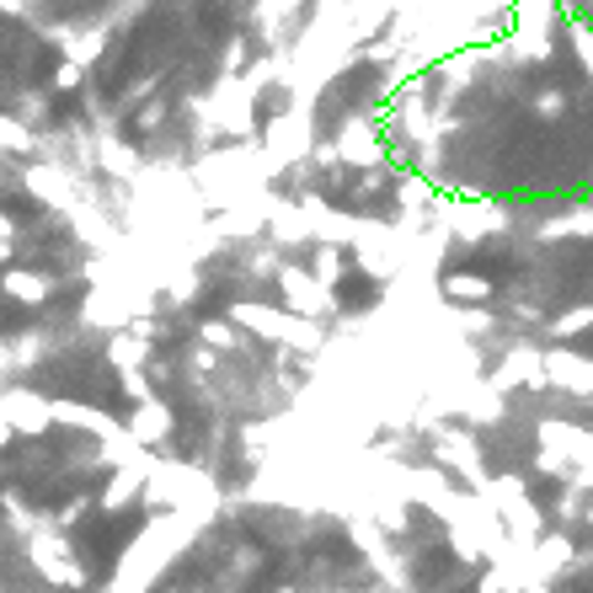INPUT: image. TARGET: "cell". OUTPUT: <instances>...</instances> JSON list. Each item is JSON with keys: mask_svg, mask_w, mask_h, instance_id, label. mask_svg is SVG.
Returning a JSON list of instances; mask_svg holds the SVG:
<instances>
[{"mask_svg": "<svg viewBox=\"0 0 593 593\" xmlns=\"http://www.w3.org/2000/svg\"><path fill=\"white\" fill-rule=\"evenodd\" d=\"M593 327V305H572V310H556L551 316V337H577V331Z\"/></svg>", "mask_w": 593, "mask_h": 593, "instance_id": "obj_25", "label": "cell"}, {"mask_svg": "<svg viewBox=\"0 0 593 593\" xmlns=\"http://www.w3.org/2000/svg\"><path fill=\"white\" fill-rule=\"evenodd\" d=\"M348 534H354V545L369 556V566L386 577V583H401V566H396V556H390V540L386 530L369 519V513H348Z\"/></svg>", "mask_w": 593, "mask_h": 593, "instance_id": "obj_11", "label": "cell"}, {"mask_svg": "<svg viewBox=\"0 0 593 593\" xmlns=\"http://www.w3.org/2000/svg\"><path fill=\"white\" fill-rule=\"evenodd\" d=\"M428 439H433V466L454 471L466 487H471V492H481V487H487V460H481V449H476L471 433H460V428L439 422Z\"/></svg>", "mask_w": 593, "mask_h": 593, "instance_id": "obj_4", "label": "cell"}, {"mask_svg": "<svg viewBox=\"0 0 593 593\" xmlns=\"http://www.w3.org/2000/svg\"><path fill=\"white\" fill-rule=\"evenodd\" d=\"M252 102H257V91L246 86V81H236V75H225V81H219V91L208 96V113L219 119V129H225V134L252 140Z\"/></svg>", "mask_w": 593, "mask_h": 593, "instance_id": "obj_7", "label": "cell"}, {"mask_svg": "<svg viewBox=\"0 0 593 593\" xmlns=\"http://www.w3.org/2000/svg\"><path fill=\"white\" fill-rule=\"evenodd\" d=\"M241 64H246V38H236V43H231V64H225V70H231V75H236Z\"/></svg>", "mask_w": 593, "mask_h": 593, "instance_id": "obj_34", "label": "cell"}, {"mask_svg": "<svg viewBox=\"0 0 593 593\" xmlns=\"http://www.w3.org/2000/svg\"><path fill=\"white\" fill-rule=\"evenodd\" d=\"M0 17H28V6L22 0H0Z\"/></svg>", "mask_w": 593, "mask_h": 593, "instance_id": "obj_37", "label": "cell"}, {"mask_svg": "<svg viewBox=\"0 0 593 593\" xmlns=\"http://www.w3.org/2000/svg\"><path fill=\"white\" fill-rule=\"evenodd\" d=\"M545 241H562V236H593V214H577V219H551L545 231H540Z\"/></svg>", "mask_w": 593, "mask_h": 593, "instance_id": "obj_29", "label": "cell"}, {"mask_svg": "<svg viewBox=\"0 0 593 593\" xmlns=\"http://www.w3.org/2000/svg\"><path fill=\"white\" fill-rule=\"evenodd\" d=\"M476 498H487V503H492V513L503 519L508 545H513L519 556L540 540V508L530 503V492H524V481H519V476H487V487H481Z\"/></svg>", "mask_w": 593, "mask_h": 593, "instance_id": "obj_2", "label": "cell"}, {"mask_svg": "<svg viewBox=\"0 0 593 593\" xmlns=\"http://www.w3.org/2000/svg\"><path fill=\"white\" fill-rule=\"evenodd\" d=\"M0 503H6V513H11V530H17V534H22V540H28V534H32V524H38V513H32V508L22 503L17 492H0Z\"/></svg>", "mask_w": 593, "mask_h": 593, "instance_id": "obj_28", "label": "cell"}, {"mask_svg": "<svg viewBox=\"0 0 593 593\" xmlns=\"http://www.w3.org/2000/svg\"><path fill=\"white\" fill-rule=\"evenodd\" d=\"M155 81H161V75H145V81H134V86H129V102H140V96H150V91H155Z\"/></svg>", "mask_w": 593, "mask_h": 593, "instance_id": "obj_35", "label": "cell"}, {"mask_svg": "<svg viewBox=\"0 0 593 593\" xmlns=\"http://www.w3.org/2000/svg\"><path fill=\"white\" fill-rule=\"evenodd\" d=\"M172 593H177V589H172Z\"/></svg>", "mask_w": 593, "mask_h": 593, "instance_id": "obj_42", "label": "cell"}, {"mask_svg": "<svg viewBox=\"0 0 593 593\" xmlns=\"http://www.w3.org/2000/svg\"><path fill=\"white\" fill-rule=\"evenodd\" d=\"M444 299H460V305H471V299H492V278H481V273H449Z\"/></svg>", "mask_w": 593, "mask_h": 593, "instance_id": "obj_21", "label": "cell"}, {"mask_svg": "<svg viewBox=\"0 0 593 593\" xmlns=\"http://www.w3.org/2000/svg\"><path fill=\"white\" fill-rule=\"evenodd\" d=\"M342 246H331V241H316V252H310V273H316V278H321V284H337V278H342Z\"/></svg>", "mask_w": 593, "mask_h": 593, "instance_id": "obj_23", "label": "cell"}, {"mask_svg": "<svg viewBox=\"0 0 593 593\" xmlns=\"http://www.w3.org/2000/svg\"><path fill=\"white\" fill-rule=\"evenodd\" d=\"M49 412H54V422H70V428H81V433H91V439H119L123 422L108 412H96V407H81V401H49Z\"/></svg>", "mask_w": 593, "mask_h": 593, "instance_id": "obj_16", "label": "cell"}, {"mask_svg": "<svg viewBox=\"0 0 593 593\" xmlns=\"http://www.w3.org/2000/svg\"><path fill=\"white\" fill-rule=\"evenodd\" d=\"M28 556H32V572L49 577L54 589H86V566L75 562V551H70L60 524H32Z\"/></svg>", "mask_w": 593, "mask_h": 593, "instance_id": "obj_3", "label": "cell"}, {"mask_svg": "<svg viewBox=\"0 0 593 593\" xmlns=\"http://www.w3.org/2000/svg\"><path fill=\"white\" fill-rule=\"evenodd\" d=\"M49 278H38V273H28V267H6L0 273V295L17 299V305H49Z\"/></svg>", "mask_w": 593, "mask_h": 593, "instance_id": "obj_18", "label": "cell"}, {"mask_svg": "<svg viewBox=\"0 0 593 593\" xmlns=\"http://www.w3.org/2000/svg\"><path fill=\"white\" fill-rule=\"evenodd\" d=\"M444 231L454 241H481V236H492V231H503V208L498 204H449Z\"/></svg>", "mask_w": 593, "mask_h": 593, "instance_id": "obj_12", "label": "cell"}, {"mask_svg": "<svg viewBox=\"0 0 593 593\" xmlns=\"http://www.w3.org/2000/svg\"><path fill=\"white\" fill-rule=\"evenodd\" d=\"M198 337H204L214 354H236V348H246V342L236 337V327H231V321H204V327H198Z\"/></svg>", "mask_w": 593, "mask_h": 593, "instance_id": "obj_27", "label": "cell"}, {"mask_svg": "<svg viewBox=\"0 0 593 593\" xmlns=\"http://www.w3.org/2000/svg\"><path fill=\"white\" fill-rule=\"evenodd\" d=\"M22 187H28L38 204H49V208H75V193H81V177H70L64 166H43V161H32L28 172H22Z\"/></svg>", "mask_w": 593, "mask_h": 593, "instance_id": "obj_9", "label": "cell"}, {"mask_svg": "<svg viewBox=\"0 0 593 593\" xmlns=\"http://www.w3.org/2000/svg\"><path fill=\"white\" fill-rule=\"evenodd\" d=\"M524 380V386H534V390H545V369H540V348H513V354L503 358V369L492 375V386L498 390H513Z\"/></svg>", "mask_w": 593, "mask_h": 593, "instance_id": "obj_17", "label": "cell"}, {"mask_svg": "<svg viewBox=\"0 0 593 593\" xmlns=\"http://www.w3.org/2000/svg\"><path fill=\"white\" fill-rule=\"evenodd\" d=\"M119 375V390L129 396V401H150L155 390H150V380H145V369H113Z\"/></svg>", "mask_w": 593, "mask_h": 593, "instance_id": "obj_30", "label": "cell"}, {"mask_svg": "<svg viewBox=\"0 0 593 593\" xmlns=\"http://www.w3.org/2000/svg\"><path fill=\"white\" fill-rule=\"evenodd\" d=\"M231 321L246 331H257V337H273V342H284V348H305V354H316V348H327V331L321 321H305V316H284V310H273V305H257V299H236L231 305Z\"/></svg>", "mask_w": 593, "mask_h": 593, "instance_id": "obj_1", "label": "cell"}, {"mask_svg": "<svg viewBox=\"0 0 593 593\" xmlns=\"http://www.w3.org/2000/svg\"><path fill=\"white\" fill-rule=\"evenodd\" d=\"M0 417H6L22 439H43L49 422H54L49 401H43L38 390H0Z\"/></svg>", "mask_w": 593, "mask_h": 593, "instance_id": "obj_10", "label": "cell"}, {"mask_svg": "<svg viewBox=\"0 0 593 593\" xmlns=\"http://www.w3.org/2000/svg\"><path fill=\"white\" fill-rule=\"evenodd\" d=\"M257 150H263L267 172H278V166H289V161H305V155H310V119H305V113H278V119L267 123Z\"/></svg>", "mask_w": 593, "mask_h": 593, "instance_id": "obj_6", "label": "cell"}, {"mask_svg": "<svg viewBox=\"0 0 593 593\" xmlns=\"http://www.w3.org/2000/svg\"><path fill=\"white\" fill-rule=\"evenodd\" d=\"M54 86H60V91H75V86H81V64L64 60L60 70H54Z\"/></svg>", "mask_w": 593, "mask_h": 593, "instance_id": "obj_32", "label": "cell"}, {"mask_svg": "<svg viewBox=\"0 0 593 593\" xmlns=\"http://www.w3.org/2000/svg\"><path fill=\"white\" fill-rule=\"evenodd\" d=\"M540 369H545V386L566 390V396H577V401L593 396V358L572 354V348H545V354H540Z\"/></svg>", "mask_w": 593, "mask_h": 593, "instance_id": "obj_8", "label": "cell"}, {"mask_svg": "<svg viewBox=\"0 0 593 593\" xmlns=\"http://www.w3.org/2000/svg\"><path fill=\"white\" fill-rule=\"evenodd\" d=\"M278 593H299V589H278Z\"/></svg>", "mask_w": 593, "mask_h": 593, "instance_id": "obj_41", "label": "cell"}, {"mask_svg": "<svg viewBox=\"0 0 593 593\" xmlns=\"http://www.w3.org/2000/svg\"><path fill=\"white\" fill-rule=\"evenodd\" d=\"M123 433L134 439V444H145V449H161L166 444V433H172V407L166 401H134V417L123 422Z\"/></svg>", "mask_w": 593, "mask_h": 593, "instance_id": "obj_14", "label": "cell"}, {"mask_svg": "<svg viewBox=\"0 0 593 593\" xmlns=\"http://www.w3.org/2000/svg\"><path fill=\"white\" fill-rule=\"evenodd\" d=\"M534 113H540V119H562L566 96H562V91H540V96H534Z\"/></svg>", "mask_w": 593, "mask_h": 593, "instance_id": "obj_31", "label": "cell"}, {"mask_svg": "<svg viewBox=\"0 0 593 593\" xmlns=\"http://www.w3.org/2000/svg\"><path fill=\"white\" fill-rule=\"evenodd\" d=\"M0 241H17V219H11L6 208H0Z\"/></svg>", "mask_w": 593, "mask_h": 593, "instance_id": "obj_36", "label": "cell"}, {"mask_svg": "<svg viewBox=\"0 0 593 593\" xmlns=\"http://www.w3.org/2000/svg\"><path fill=\"white\" fill-rule=\"evenodd\" d=\"M108 364H113V369H145V364H150V342H145V337H134L129 327H119V331H113V342H108Z\"/></svg>", "mask_w": 593, "mask_h": 593, "instance_id": "obj_19", "label": "cell"}, {"mask_svg": "<svg viewBox=\"0 0 593 593\" xmlns=\"http://www.w3.org/2000/svg\"><path fill=\"white\" fill-rule=\"evenodd\" d=\"M11 439H17V428H11V422L0 417V454H6V444H11Z\"/></svg>", "mask_w": 593, "mask_h": 593, "instance_id": "obj_38", "label": "cell"}, {"mask_svg": "<svg viewBox=\"0 0 593 593\" xmlns=\"http://www.w3.org/2000/svg\"><path fill=\"white\" fill-rule=\"evenodd\" d=\"M38 155V140H32V129L28 123H17V119H0V155Z\"/></svg>", "mask_w": 593, "mask_h": 593, "instance_id": "obj_24", "label": "cell"}, {"mask_svg": "<svg viewBox=\"0 0 593 593\" xmlns=\"http://www.w3.org/2000/svg\"><path fill=\"white\" fill-rule=\"evenodd\" d=\"M583 524H589V530H593V503H589V508H583Z\"/></svg>", "mask_w": 593, "mask_h": 593, "instance_id": "obj_40", "label": "cell"}, {"mask_svg": "<svg viewBox=\"0 0 593 593\" xmlns=\"http://www.w3.org/2000/svg\"><path fill=\"white\" fill-rule=\"evenodd\" d=\"M444 316H449V321H454L460 331H466V337H487V331H492V316H487L481 305H476V310H471V305H449Z\"/></svg>", "mask_w": 593, "mask_h": 593, "instance_id": "obj_26", "label": "cell"}, {"mask_svg": "<svg viewBox=\"0 0 593 593\" xmlns=\"http://www.w3.org/2000/svg\"><path fill=\"white\" fill-rule=\"evenodd\" d=\"M11 263V241H0V267Z\"/></svg>", "mask_w": 593, "mask_h": 593, "instance_id": "obj_39", "label": "cell"}, {"mask_svg": "<svg viewBox=\"0 0 593 593\" xmlns=\"http://www.w3.org/2000/svg\"><path fill=\"white\" fill-rule=\"evenodd\" d=\"M70 219H75V236L91 241V246H119V231L113 225H102V214H91V208H70Z\"/></svg>", "mask_w": 593, "mask_h": 593, "instance_id": "obj_22", "label": "cell"}, {"mask_svg": "<svg viewBox=\"0 0 593 593\" xmlns=\"http://www.w3.org/2000/svg\"><path fill=\"white\" fill-rule=\"evenodd\" d=\"M161 119H166V108H161V102H150L145 113H140V129H155Z\"/></svg>", "mask_w": 593, "mask_h": 593, "instance_id": "obj_33", "label": "cell"}, {"mask_svg": "<svg viewBox=\"0 0 593 593\" xmlns=\"http://www.w3.org/2000/svg\"><path fill=\"white\" fill-rule=\"evenodd\" d=\"M102 166H108V172H119L123 182H134V177H140V155H134V150L123 145L119 134H102Z\"/></svg>", "mask_w": 593, "mask_h": 593, "instance_id": "obj_20", "label": "cell"}, {"mask_svg": "<svg viewBox=\"0 0 593 593\" xmlns=\"http://www.w3.org/2000/svg\"><path fill=\"white\" fill-rule=\"evenodd\" d=\"M337 155L354 161V166H380V161H386V145L375 140V123L354 119V123H342V134H337Z\"/></svg>", "mask_w": 593, "mask_h": 593, "instance_id": "obj_15", "label": "cell"}, {"mask_svg": "<svg viewBox=\"0 0 593 593\" xmlns=\"http://www.w3.org/2000/svg\"><path fill=\"white\" fill-rule=\"evenodd\" d=\"M278 289H284V310H295L305 321H327L331 310H337L331 289L316 273H305V267H278Z\"/></svg>", "mask_w": 593, "mask_h": 593, "instance_id": "obj_5", "label": "cell"}, {"mask_svg": "<svg viewBox=\"0 0 593 593\" xmlns=\"http://www.w3.org/2000/svg\"><path fill=\"white\" fill-rule=\"evenodd\" d=\"M150 466H155V454H134V460H123L119 471H113V481H108V492H102V513H123V508L134 503L140 492H145V476Z\"/></svg>", "mask_w": 593, "mask_h": 593, "instance_id": "obj_13", "label": "cell"}]
</instances>
